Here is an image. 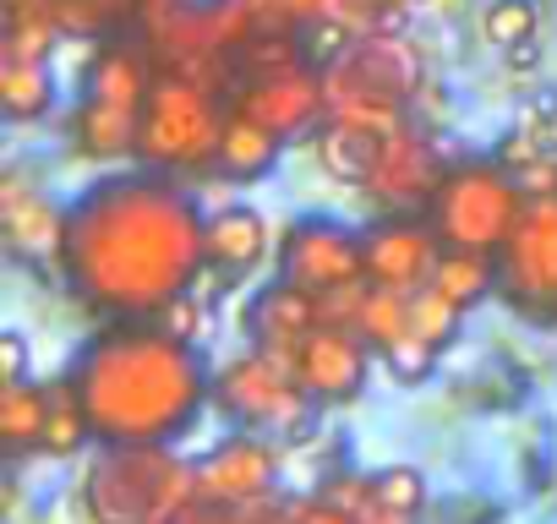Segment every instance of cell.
Returning <instances> with one entry per match:
<instances>
[{
	"label": "cell",
	"instance_id": "33",
	"mask_svg": "<svg viewBox=\"0 0 557 524\" xmlns=\"http://www.w3.org/2000/svg\"><path fill=\"white\" fill-rule=\"evenodd\" d=\"M437 355H443L437 345H426V339L405 334L399 345H388V350H383V366H388V377H394V383H405V388H421V383L432 377Z\"/></svg>",
	"mask_w": 557,
	"mask_h": 524
},
{
	"label": "cell",
	"instance_id": "43",
	"mask_svg": "<svg viewBox=\"0 0 557 524\" xmlns=\"http://www.w3.org/2000/svg\"><path fill=\"white\" fill-rule=\"evenodd\" d=\"M7 7H55V0H7Z\"/></svg>",
	"mask_w": 557,
	"mask_h": 524
},
{
	"label": "cell",
	"instance_id": "29",
	"mask_svg": "<svg viewBox=\"0 0 557 524\" xmlns=\"http://www.w3.org/2000/svg\"><path fill=\"white\" fill-rule=\"evenodd\" d=\"M459 323H465V307H454L443 290L421 285V290L410 296V334H416V339L448 350V345L459 339Z\"/></svg>",
	"mask_w": 557,
	"mask_h": 524
},
{
	"label": "cell",
	"instance_id": "11",
	"mask_svg": "<svg viewBox=\"0 0 557 524\" xmlns=\"http://www.w3.org/2000/svg\"><path fill=\"white\" fill-rule=\"evenodd\" d=\"M278 464H285V459H278V437L240 426V432L219 437V442L197 459V491H202V502L246 508V502L273 497Z\"/></svg>",
	"mask_w": 557,
	"mask_h": 524
},
{
	"label": "cell",
	"instance_id": "17",
	"mask_svg": "<svg viewBox=\"0 0 557 524\" xmlns=\"http://www.w3.org/2000/svg\"><path fill=\"white\" fill-rule=\"evenodd\" d=\"M137 137H143V110L83 93V110H77V121H72L77 153H88L94 164H115V159L137 153Z\"/></svg>",
	"mask_w": 557,
	"mask_h": 524
},
{
	"label": "cell",
	"instance_id": "16",
	"mask_svg": "<svg viewBox=\"0 0 557 524\" xmlns=\"http://www.w3.org/2000/svg\"><path fill=\"white\" fill-rule=\"evenodd\" d=\"M268 219L262 208H246V202H230L219 213H208V229H202V246H208V269L224 274V279H246L251 269H262L268 257Z\"/></svg>",
	"mask_w": 557,
	"mask_h": 524
},
{
	"label": "cell",
	"instance_id": "44",
	"mask_svg": "<svg viewBox=\"0 0 557 524\" xmlns=\"http://www.w3.org/2000/svg\"><path fill=\"white\" fill-rule=\"evenodd\" d=\"M394 7H416V0H394Z\"/></svg>",
	"mask_w": 557,
	"mask_h": 524
},
{
	"label": "cell",
	"instance_id": "22",
	"mask_svg": "<svg viewBox=\"0 0 557 524\" xmlns=\"http://www.w3.org/2000/svg\"><path fill=\"white\" fill-rule=\"evenodd\" d=\"M432 290H443L454 307H475L481 296L497 290V251H475V246H443L437 269H432Z\"/></svg>",
	"mask_w": 557,
	"mask_h": 524
},
{
	"label": "cell",
	"instance_id": "28",
	"mask_svg": "<svg viewBox=\"0 0 557 524\" xmlns=\"http://www.w3.org/2000/svg\"><path fill=\"white\" fill-rule=\"evenodd\" d=\"M318 497H329V502H339L345 513H356V524H416V513H410V508L383 502V497L372 491V481H367V475H334Z\"/></svg>",
	"mask_w": 557,
	"mask_h": 524
},
{
	"label": "cell",
	"instance_id": "26",
	"mask_svg": "<svg viewBox=\"0 0 557 524\" xmlns=\"http://www.w3.org/2000/svg\"><path fill=\"white\" fill-rule=\"evenodd\" d=\"M0 437H7L12 453L39 448V437H45V388L7 383V394H0Z\"/></svg>",
	"mask_w": 557,
	"mask_h": 524
},
{
	"label": "cell",
	"instance_id": "31",
	"mask_svg": "<svg viewBox=\"0 0 557 524\" xmlns=\"http://www.w3.org/2000/svg\"><path fill=\"white\" fill-rule=\"evenodd\" d=\"M481 28H486V39L497 50H513V45L535 39V0H492Z\"/></svg>",
	"mask_w": 557,
	"mask_h": 524
},
{
	"label": "cell",
	"instance_id": "13",
	"mask_svg": "<svg viewBox=\"0 0 557 524\" xmlns=\"http://www.w3.org/2000/svg\"><path fill=\"white\" fill-rule=\"evenodd\" d=\"M361 246H367V285L399 290V296H416L421 285H432L437 251H443L437 229L410 224V219H383V224L361 229Z\"/></svg>",
	"mask_w": 557,
	"mask_h": 524
},
{
	"label": "cell",
	"instance_id": "34",
	"mask_svg": "<svg viewBox=\"0 0 557 524\" xmlns=\"http://www.w3.org/2000/svg\"><path fill=\"white\" fill-rule=\"evenodd\" d=\"M257 28H307L323 17V0H235Z\"/></svg>",
	"mask_w": 557,
	"mask_h": 524
},
{
	"label": "cell",
	"instance_id": "8",
	"mask_svg": "<svg viewBox=\"0 0 557 524\" xmlns=\"http://www.w3.org/2000/svg\"><path fill=\"white\" fill-rule=\"evenodd\" d=\"M497 296L513 312L557 317V197H530L497 251Z\"/></svg>",
	"mask_w": 557,
	"mask_h": 524
},
{
	"label": "cell",
	"instance_id": "10",
	"mask_svg": "<svg viewBox=\"0 0 557 524\" xmlns=\"http://www.w3.org/2000/svg\"><path fill=\"white\" fill-rule=\"evenodd\" d=\"M278 279H290L312 296L345 290L367 279V246L350 224L323 219V213H301L285 240H278Z\"/></svg>",
	"mask_w": 557,
	"mask_h": 524
},
{
	"label": "cell",
	"instance_id": "42",
	"mask_svg": "<svg viewBox=\"0 0 557 524\" xmlns=\"http://www.w3.org/2000/svg\"><path fill=\"white\" fill-rule=\"evenodd\" d=\"M508 55V72L513 77H535L541 72V45L535 39H524V45H513V50H503Z\"/></svg>",
	"mask_w": 557,
	"mask_h": 524
},
{
	"label": "cell",
	"instance_id": "1",
	"mask_svg": "<svg viewBox=\"0 0 557 524\" xmlns=\"http://www.w3.org/2000/svg\"><path fill=\"white\" fill-rule=\"evenodd\" d=\"M202 229L208 213L148 164L143 175H104L66 208L61 262L99 312L153 317L208 269Z\"/></svg>",
	"mask_w": 557,
	"mask_h": 524
},
{
	"label": "cell",
	"instance_id": "25",
	"mask_svg": "<svg viewBox=\"0 0 557 524\" xmlns=\"http://www.w3.org/2000/svg\"><path fill=\"white\" fill-rule=\"evenodd\" d=\"M61 17L55 7H7V39H0V61H50L61 45Z\"/></svg>",
	"mask_w": 557,
	"mask_h": 524
},
{
	"label": "cell",
	"instance_id": "32",
	"mask_svg": "<svg viewBox=\"0 0 557 524\" xmlns=\"http://www.w3.org/2000/svg\"><path fill=\"white\" fill-rule=\"evenodd\" d=\"M399 12H405V7H394V0H323V17L345 23L356 39H361V34H388V28H399Z\"/></svg>",
	"mask_w": 557,
	"mask_h": 524
},
{
	"label": "cell",
	"instance_id": "20",
	"mask_svg": "<svg viewBox=\"0 0 557 524\" xmlns=\"http://www.w3.org/2000/svg\"><path fill=\"white\" fill-rule=\"evenodd\" d=\"M278 148H285V137H278V132H268L262 121H251L240 110H224V137H219V170H224V180H262L278 164Z\"/></svg>",
	"mask_w": 557,
	"mask_h": 524
},
{
	"label": "cell",
	"instance_id": "21",
	"mask_svg": "<svg viewBox=\"0 0 557 524\" xmlns=\"http://www.w3.org/2000/svg\"><path fill=\"white\" fill-rule=\"evenodd\" d=\"M377 142L383 132H367V126H350V121H323L318 132V164L339 180V186H367L372 164H377Z\"/></svg>",
	"mask_w": 557,
	"mask_h": 524
},
{
	"label": "cell",
	"instance_id": "12",
	"mask_svg": "<svg viewBox=\"0 0 557 524\" xmlns=\"http://www.w3.org/2000/svg\"><path fill=\"white\" fill-rule=\"evenodd\" d=\"M240 93L230 99V110L262 121L268 132L278 137H301L312 132L318 121H329V88H323V72L312 66H296V72H278V77H257V83H235Z\"/></svg>",
	"mask_w": 557,
	"mask_h": 524
},
{
	"label": "cell",
	"instance_id": "41",
	"mask_svg": "<svg viewBox=\"0 0 557 524\" xmlns=\"http://www.w3.org/2000/svg\"><path fill=\"white\" fill-rule=\"evenodd\" d=\"M175 524H240V508H224V502H202V497H197Z\"/></svg>",
	"mask_w": 557,
	"mask_h": 524
},
{
	"label": "cell",
	"instance_id": "36",
	"mask_svg": "<svg viewBox=\"0 0 557 524\" xmlns=\"http://www.w3.org/2000/svg\"><path fill=\"white\" fill-rule=\"evenodd\" d=\"M513 132H524V137H535L546 153H552V142H557V93H535L524 110H519V121H513Z\"/></svg>",
	"mask_w": 557,
	"mask_h": 524
},
{
	"label": "cell",
	"instance_id": "30",
	"mask_svg": "<svg viewBox=\"0 0 557 524\" xmlns=\"http://www.w3.org/2000/svg\"><path fill=\"white\" fill-rule=\"evenodd\" d=\"M132 12H143V0H55V17H61V28L66 34H110V28H121Z\"/></svg>",
	"mask_w": 557,
	"mask_h": 524
},
{
	"label": "cell",
	"instance_id": "6",
	"mask_svg": "<svg viewBox=\"0 0 557 524\" xmlns=\"http://www.w3.org/2000/svg\"><path fill=\"white\" fill-rule=\"evenodd\" d=\"M312 394L296 383V372L268 355L262 345L230 355L219 372H213V410L230 415L235 426L246 432H268L278 442H307L312 432Z\"/></svg>",
	"mask_w": 557,
	"mask_h": 524
},
{
	"label": "cell",
	"instance_id": "4",
	"mask_svg": "<svg viewBox=\"0 0 557 524\" xmlns=\"http://www.w3.org/2000/svg\"><path fill=\"white\" fill-rule=\"evenodd\" d=\"M426 83V61L416 50V39L405 34H361L350 39V50L339 61L323 66V88H329V121H350L367 132H399L410 126L405 104L421 93Z\"/></svg>",
	"mask_w": 557,
	"mask_h": 524
},
{
	"label": "cell",
	"instance_id": "15",
	"mask_svg": "<svg viewBox=\"0 0 557 524\" xmlns=\"http://www.w3.org/2000/svg\"><path fill=\"white\" fill-rule=\"evenodd\" d=\"M0 229H7V246L28 262L66 251V213L45 191H34L23 175L0 180Z\"/></svg>",
	"mask_w": 557,
	"mask_h": 524
},
{
	"label": "cell",
	"instance_id": "23",
	"mask_svg": "<svg viewBox=\"0 0 557 524\" xmlns=\"http://www.w3.org/2000/svg\"><path fill=\"white\" fill-rule=\"evenodd\" d=\"M55 104V77L50 61H0V115L12 126L45 121Z\"/></svg>",
	"mask_w": 557,
	"mask_h": 524
},
{
	"label": "cell",
	"instance_id": "2",
	"mask_svg": "<svg viewBox=\"0 0 557 524\" xmlns=\"http://www.w3.org/2000/svg\"><path fill=\"white\" fill-rule=\"evenodd\" d=\"M72 383L88 404L94 442H175L197 426L202 404H213V377L191 339L137 317L104 328L83 350Z\"/></svg>",
	"mask_w": 557,
	"mask_h": 524
},
{
	"label": "cell",
	"instance_id": "3",
	"mask_svg": "<svg viewBox=\"0 0 557 524\" xmlns=\"http://www.w3.org/2000/svg\"><path fill=\"white\" fill-rule=\"evenodd\" d=\"M197 497V459L170 442H99L83 475V508L99 524H175Z\"/></svg>",
	"mask_w": 557,
	"mask_h": 524
},
{
	"label": "cell",
	"instance_id": "9",
	"mask_svg": "<svg viewBox=\"0 0 557 524\" xmlns=\"http://www.w3.org/2000/svg\"><path fill=\"white\" fill-rule=\"evenodd\" d=\"M262 350L285 361L318 404H356L372 377V350L350 323H318L296 345H262Z\"/></svg>",
	"mask_w": 557,
	"mask_h": 524
},
{
	"label": "cell",
	"instance_id": "18",
	"mask_svg": "<svg viewBox=\"0 0 557 524\" xmlns=\"http://www.w3.org/2000/svg\"><path fill=\"white\" fill-rule=\"evenodd\" d=\"M246 323H251L257 345H296L301 334H312V328L323 323V301H318L312 290L290 285V279H278V285H268V290L251 301Z\"/></svg>",
	"mask_w": 557,
	"mask_h": 524
},
{
	"label": "cell",
	"instance_id": "40",
	"mask_svg": "<svg viewBox=\"0 0 557 524\" xmlns=\"http://www.w3.org/2000/svg\"><path fill=\"white\" fill-rule=\"evenodd\" d=\"M23 372H28V339L12 328V334H0V377L23 383Z\"/></svg>",
	"mask_w": 557,
	"mask_h": 524
},
{
	"label": "cell",
	"instance_id": "37",
	"mask_svg": "<svg viewBox=\"0 0 557 524\" xmlns=\"http://www.w3.org/2000/svg\"><path fill=\"white\" fill-rule=\"evenodd\" d=\"M153 323H159L164 334H175V339H197V328H202V301H197L191 290H181L175 301H164V307L153 312Z\"/></svg>",
	"mask_w": 557,
	"mask_h": 524
},
{
	"label": "cell",
	"instance_id": "38",
	"mask_svg": "<svg viewBox=\"0 0 557 524\" xmlns=\"http://www.w3.org/2000/svg\"><path fill=\"white\" fill-rule=\"evenodd\" d=\"M290 524H356V513H345V508L329 502V497H307V502L290 508Z\"/></svg>",
	"mask_w": 557,
	"mask_h": 524
},
{
	"label": "cell",
	"instance_id": "19",
	"mask_svg": "<svg viewBox=\"0 0 557 524\" xmlns=\"http://www.w3.org/2000/svg\"><path fill=\"white\" fill-rule=\"evenodd\" d=\"M83 93L143 110L148 93H153V66H148V55L132 50V45H99L94 61H88V88H83Z\"/></svg>",
	"mask_w": 557,
	"mask_h": 524
},
{
	"label": "cell",
	"instance_id": "39",
	"mask_svg": "<svg viewBox=\"0 0 557 524\" xmlns=\"http://www.w3.org/2000/svg\"><path fill=\"white\" fill-rule=\"evenodd\" d=\"M519 186H524V202L530 197H557V159H535L530 170H519Z\"/></svg>",
	"mask_w": 557,
	"mask_h": 524
},
{
	"label": "cell",
	"instance_id": "24",
	"mask_svg": "<svg viewBox=\"0 0 557 524\" xmlns=\"http://www.w3.org/2000/svg\"><path fill=\"white\" fill-rule=\"evenodd\" d=\"M88 437H94V421H88V404H83L77 383L45 388V437H39V448L50 459H77L88 448Z\"/></svg>",
	"mask_w": 557,
	"mask_h": 524
},
{
	"label": "cell",
	"instance_id": "14",
	"mask_svg": "<svg viewBox=\"0 0 557 524\" xmlns=\"http://www.w3.org/2000/svg\"><path fill=\"white\" fill-rule=\"evenodd\" d=\"M437 180H443L437 148H432L416 126H399V132H383L377 164H372V175H367L361 191H367L377 208L405 213V208H426L432 191H437Z\"/></svg>",
	"mask_w": 557,
	"mask_h": 524
},
{
	"label": "cell",
	"instance_id": "35",
	"mask_svg": "<svg viewBox=\"0 0 557 524\" xmlns=\"http://www.w3.org/2000/svg\"><path fill=\"white\" fill-rule=\"evenodd\" d=\"M367 481H372V491H377L383 502H394V508H410V513H421V508H426V475H421V470H410V464L372 470Z\"/></svg>",
	"mask_w": 557,
	"mask_h": 524
},
{
	"label": "cell",
	"instance_id": "27",
	"mask_svg": "<svg viewBox=\"0 0 557 524\" xmlns=\"http://www.w3.org/2000/svg\"><path fill=\"white\" fill-rule=\"evenodd\" d=\"M356 334L372 345V350H388V345H399L405 334H410V296H399V290H367V301H361V312H356Z\"/></svg>",
	"mask_w": 557,
	"mask_h": 524
},
{
	"label": "cell",
	"instance_id": "7",
	"mask_svg": "<svg viewBox=\"0 0 557 524\" xmlns=\"http://www.w3.org/2000/svg\"><path fill=\"white\" fill-rule=\"evenodd\" d=\"M224 115L202 83L186 77H153V93L143 104V137L137 159L153 170H208L219 164Z\"/></svg>",
	"mask_w": 557,
	"mask_h": 524
},
{
	"label": "cell",
	"instance_id": "5",
	"mask_svg": "<svg viewBox=\"0 0 557 524\" xmlns=\"http://www.w3.org/2000/svg\"><path fill=\"white\" fill-rule=\"evenodd\" d=\"M519 213H524V186L497 159H470V164L443 170V180L426 202V224L437 229V240L475 246V251H503Z\"/></svg>",
	"mask_w": 557,
	"mask_h": 524
}]
</instances>
